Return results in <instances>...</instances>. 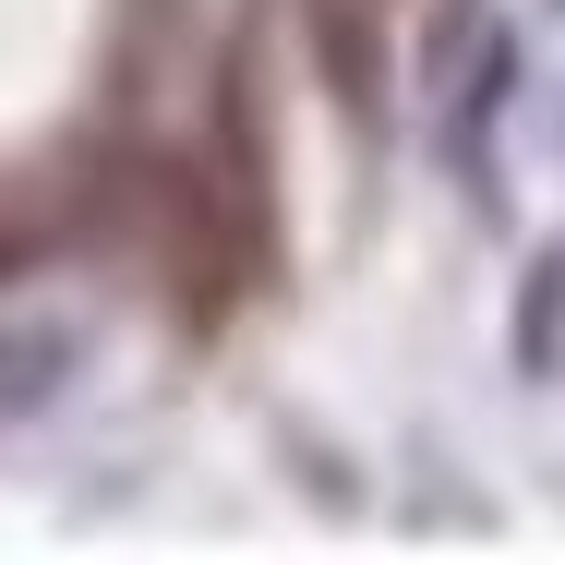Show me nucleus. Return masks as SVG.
<instances>
[{"instance_id": "nucleus-1", "label": "nucleus", "mask_w": 565, "mask_h": 565, "mask_svg": "<svg viewBox=\"0 0 565 565\" xmlns=\"http://www.w3.org/2000/svg\"><path fill=\"white\" fill-rule=\"evenodd\" d=\"M554 338H565V253H542V265H530V326H518V349L554 361Z\"/></svg>"}]
</instances>
